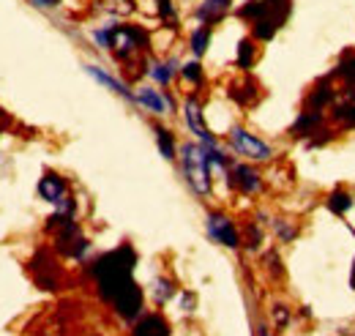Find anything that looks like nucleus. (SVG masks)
Returning <instances> with one entry per match:
<instances>
[{"instance_id": "15", "label": "nucleus", "mask_w": 355, "mask_h": 336, "mask_svg": "<svg viewBox=\"0 0 355 336\" xmlns=\"http://www.w3.org/2000/svg\"><path fill=\"white\" fill-rule=\"evenodd\" d=\"M134 336H170V323L156 312L142 314L134 326Z\"/></svg>"}, {"instance_id": "19", "label": "nucleus", "mask_w": 355, "mask_h": 336, "mask_svg": "<svg viewBox=\"0 0 355 336\" xmlns=\"http://www.w3.org/2000/svg\"><path fill=\"white\" fill-rule=\"evenodd\" d=\"M153 134H156V145H159V153L167 159V162H175L178 159V142L175 134L162 124H153Z\"/></svg>"}, {"instance_id": "10", "label": "nucleus", "mask_w": 355, "mask_h": 336, "mask_svg": "<svg viewBox=\"0 0 355 336\" xmlns=\"http://www.w3.org/2000/svg\"><path fill=\"white\" fill-rule=\"evenodd\" d=\"M232 3L235 0H200V6L194 8V19H197V25H219L224 17H227V11L232 8Z\"/></svg>"}, {"instance_id": "37", "label": "nucleus", "mask_w": 355, "mask_h": 336, "mask_svg": "<svg viewBox=\"0 0 355 336\" xmlns=\"http://www.w3.org/2000/svg\"><path fill=\"white\" fill-rule=\"evenodd\" d=\"M276 3H284V0H276Z\"/></svg>"}, {"instance_id": "33", "label": "nucleus", "mask_w": 355, "mask_h": 336, "mask_svg": "<svg viewBox=\"0 0 355 336\" xmlns=\"http://www.w3.org/2000/svg\"><path fill=\"white\" fill-rule=\"evenodd\" d=\"M39 8H55V6H60L63 0H33Z\"/></svg>"}, {"instance_id": "31", "label": "nucleus", "mask_w": 355, "mask_h": 336, "mask_svg": "<svg viewBox=\"0 0 355 336\" xmlns=\"http://www.w3.org/2000/svg\"><path fill=\"white\" fill-rule=\"evenodd\" d=\"M266 262H268V271H270V274H276V276H282V274H284V268H282V257L273 252V249L266 254Z\"/></svg>"}, {"instance_id": "5", "label": "nucleus", "mask_w": 355, "mask_h": 336, "mask_svg": "<svg viewBox=\"0 0 355 336\" xmlns=\"http://www.w3.org/2000/svg\"><path fill=\"white\" fill-rule=\"evenodd\" d=\"M205 233L214 244H219L224 249H241L243 246V235L238 230V224L224 213V210H208L205 216Z\"/></svg>"}, {"instance_id": "25", "label": "nucleus", "mask_w": 355, "mask_h": 336, "mask_svg": "<svg viewBox=\"0 0 355 336\" xmlns=\"http://www.w3.org/2000/svg\"><path fill=\"white\" fill-rule=\"evenodd\" d=\"M270 230L276 233V238L282 244H290V241L298 238V224L290 221V219H270Z\"/></svg>"}, {"instance_id": "24", "label": "nucleus", "mask_w": 355, "mask_h": 336, "mask_svg": "<svg viewBox=\"0 0 355 336\" xmlns=\"http://www.w3.org/2000/svg\"><path fill=\"white\" fill-rule=\"evenodd\" d=\"M150 295H153V301H156L159 306H164V303L175 295V282L167 279V276H156V279L150 282Z\"/></svg>"}, {"instance_id": "28", "label": "nucleus", "mask_w": 355, "mask_h": 336, "mask_svg": "<svg viewBox=\"0 0 355 336\" xmlns=\"http://www.w3.org/2000/svg\"><path fill=\"white\" fill-rule=\"evenodd\" d=\"M104 8H107L112 17H118V19H121V17L134 14V8H137V6H134V0H107V6H104Z\"/></svg>"}, {"instance_id": "32", "label": "nucleus", "mask_w": 355, "mask_h": 336, "mask_svg": "<svg viewBox=\"0 0 355 336\" xmlns=\"http://www.w3.org/2000/svg\"><path fill=\"white\" fill-rule=\"evenodd\" d=\"M194 303H197L194 293H189V290L180 293V312H194Z\"/></svg>"}, {"instance_id": "6", "label": "nucleus", "mask_w": 355, "mask_h": 336, "mask_svg": "<svg viewBox=\"0 0 355 336\" xmlns=\"http://www.w3.org/2000/svg\"><path fill=\"white\" fill-rule=\"evenodd\" d=\"M339 99V90H336V80L331 77V74H325L322 80H317L314 87H311L309 93H306V99H304V112H317V115H325L331 107H334V101Z\"/></svg>"}, {"instance_id": "21", "label": "nucleus", "mask_w": 355, "mask_h": 336, "mask_svg": "<svg viewBox=\"0 0 355 336\" xmlns=\"http://www.w3.org/2000/svg\"><path fill=\"white\" fill-rule=\"evenodd\" d=\"M211 36H214V28L211 25H197L191 33H189V49L194 58H202L211 47Z\"/></svg>"}, {"instance_id": "17", "label": "nucleus", "mask_w": 355, "mask_h": 336, "mask_svg": "<svg viewBox=\"0 0 355 336\" xmlns=\"http://www.w3.org/2000/svg\"><path fill=\"white\" fill-rule=\"evenodd\" d=\"M328 112H331L328 118H331L334 126L355 128V101H350V99H336Z\"/></svg>"}, {"instance_id": "1", "label": "nucleus", "mask_w": 355, "mask_h": 336, "mask_svg": "<svg viewBox=\"0 0 355 336\" xmlns=\"http://www.w3.org/2000/svg\"><path fill=\"white\" fill-rule=\"evenodd\" d=\"M134 265H137V254H134L129 244L101 254L90 268V274L96 279V287H98V295L112 303L118 295H123L132 285H137L134 282Z\"/></svg>"}, {"instance_id": "14", "label": "nucleus", "mask_w": 355, "mask_h": 336, "mask_svg": "<svg viewBox=\"0 0 355 336\" xmlns=\"http://www.w3.org/2000/svg\"><path fill=\"white\" fill-rule=\"evenodd\" d=\"M325 208L331 210L336 219H345V216L355 208V197L345 189V186H336V189L328 192V197H325Z\"/></svg>"}, {"instance_id": "8", "label": "nucleus", "mask_w": 355, "mask_h": 336, "mask_svg": "<svg viewBox=\"0 0 355 336\" xmlns=\"http://www.w3.org/2000/svg\"><path fill=\"white\" fill-rule=\"evenodd\" d=\"M183 121H186V128L202 142V145H219L216 137L211 134V128L205 126V112H202V104L197 96H186L183 99Z\"/></svg>"}, {"instance_id": "29", "label": "nucleus", "mask_w": 355, "mask_h": 336, "mask_svg": "<svg viewBox=\"0 0 355 336\" xmlns=\"http://www.w3.org/2000/svg\"><path fill=\"white\" fill-rule=\"evenodd\" d=\"M156 3V14L162 17V22H170V25H175L178 22V8L173 0H153Z\"/></svg>"}, {"instance_id": "12", "label": "nucleus", "mask_w": 355, "mask_h": 336, "mask_svg": "<svg viewBox=\"0 0 355 336\" xmlns=\"http://www.w3.org/2000/svg\"><path fill=\"white\" fill-rule=\"evenodd\" d=\"M85 74H88L90 80H96L98 85H104L107 90H112L115 96H123L126 101H134V90H132V87L123 83V80L112 77L107 69H101V66H96V63H88V66H85Z\"/></svg>"}, {"instance_id": "30", "label": "nucleus", "mask_w": 355, "mask_h": 336, "mask_svg": "<svg viewBox=\"0 0 355 336\" xmlns=\"http://www.w3.org/2000/svg\"><path fill=\"white\" fill-rule=\"evenodd\" d=\"M270 314H273V320H276V326H282V328H284V326L290 323V309H287L284 303H276Z\"/></svg>"}, {"instance_id": "9", "label": "nucleus", "mask_w": 355, "mask_h": 336, "mask_svg": "<svg viewBox=\"0 0 355 336\" xmlns=\"http://www.w3.org/2000/svg\"><path fill=\"white\" fill-rule=\"evenodd\" d=\"M227 183L235 186V189H238L241 194H246V197H254V194H260V192L266 189V180H263L260 169H254L252 165H232Z\"/></svg>"}, {"instance_id": "13", "label": "nucleus", "mask_w": 355, "mask_h": 336, "mask_svg": "<svg viewBox=\"0 0 355 336\" xmlns=\"http://www.w3.org/2000/svg\"><path fill=\"white\" fill-rule=\"evenodd\" d=\"M322 126H325V115H317V112H298L295 124L290 126V137H293V140H311Z\"/></svg>"}, {"instance_id": "27", "label": "nucleus", "mask_w": 355, "mask_h": 336, "mask_svg": "<svg viewBox=\"0 0 355 336\" xmlns=\"http://www.w3.org/2000/svg\"><path fill=\"white\" fill-rule=\"evenodd\" d=\"M263 241H266L263 227H260V224H249V233H246V238H243V246H246L249 252H260Z\"/></svg>"}, {"instance_id": "4", "label": "nucleus", "mask_w": 355, "mask_h": 336, "mask_svg": "<svg viewBox=\"0 0 355 336\" xmlns=\"http://www.w3.org/2000/svg\"><path fill=\"white\" fill-rule=\"evenodd\" d=\"M230 148H232L238 156H243L246 162L263 165V162H270V159H273V148L268 145L266 140H260L257 134H252L249 128H243V126L230 128Z\"/></svg>"}, {"instance_id": "22", "label": "nucleus", "mask_w": 355, "mask_h": 336, "mask_svg": "<svg viewBox=\"0 0 355 336\" xmlns=\"http://www.w3.org/2000/svg\"><path fill=\"white\" fill-rule=\"evenodd\" d=\"M331 77H334V80H339L342 85H353L355 83V49L345 52V55L339 58V63L334 66Z\"/></svg>"}, {"instance_id": "3", "label": "nucleus", "mask_w": 355, "mask_h": 336, "mask_svg": "<svg viewBox=\"0 0 355 336\" xmlns=\"http://www.w3.org/2000/svg\"><path fill=\"white\" fill-rule=\"evenodd\" d=\"M150 47V33L139 25H126V22H115L112 31V52L118 60L129 63L134 55L145 52Z\"/></svg>"}, {"instance_id": "16", "label": "nucleus", "mask_w": 355, "mask_h": 336, "mask_svg": "<svg viewBox=\"0 0 355 336\" xmlns=\"http://www.w3.org/2000/svg\"><path fill=\"white\" fill-rule=\"evenodd\" d=\"M178 72H180V63L173 60V58L148 63V74H150V80H153L156 85H162V87H167V85L173 83V80L178 77Z\"/></svg>"}, {"instance_id": "20", "label": "nucleus", "mask_w": 355, "mask_h": 336, "mask_svg": "<svg viewBox=\"0 0 355 336\" xmlns=\"http://www.w3.org/2000/svg\"><path fill=\"white\" fill-rule=\"evenodd\" d=\"M254 60H257V42H254L252 36H243V39L238 42V52H235V66H238L241 72H249V69L254 66Z\"/></svg>"}, {"instance_id": "7", "label": "nucleus", "mask_w": 355, "mask_h": 336, "mask_svg": "<svg viewBox=\"0 0 355 336\" xmlns=\"http://www.w3.org/2000/svg\"><path fill=\"white\" fill-rule=\"evenodd\" d=\"M134 104H139L145 112H150V115H156V118H164V115L175 112V101H173L164 90H159V87H153V85H139V87L134 90Z\"/></svg>"}, {"instance_id": "11", "label": "nucleus", "mask_w": 355, "mask_h": 336, "mask_svg": "<svg viewBox=\"0 0 355 336\" xmlns=\"http://www.w3.org/2000/svg\"><path fill=\"white\" fill-rule=\"evenodd\" d=\"M39 197L46 200V203H52V205H58L63 197H69L66 178L58 175V172H52V169H46L44 175H42V180H39Z\"/></svg>"}, {"instance_id": "18", "label": "nucleus", "mask_w": 355, "mask_h": 336, "mask_svg": "<svg viewBox=\"0 0 355 336\" xmlns=\"http://www.w3.org/2000/svg\"><path fill=\"white\" fill-rule=\"evenodd\" d=\"M270 6H273L270 0H246V3H241V6L235 8V14H238V19L254 25L257 19H263L268 11H270Z\"/></svg>"}, {"instance_id": "35", "label": "nucleus", "mask_w": 355, "mask_h": 336, "mask_svg": "<svg viewBox=\"0 0 355 336\" xmlns=\"http://www.w3.org/2000/svg\"><path fill=\"white\" fill-rule=\"evenodd\" d=\"M350 287L355 290V260H353V268H350Z\"/></svg>"}, {"instance_id": "2", "label": "nucleus", "mask_w": 355, "mask_h": 336, "mask_svg": "<svg viewBox=\"0 0 355 336\" xmlns=\"http://www.w3.org/2000/svg\"><path fill=\"white\" fill-rule=\"evenodd\" d=\"M178 159H180L183 178L191 186V192L197 197H208L214 192V167L208 162L205 145L202 142H183L178 148Z\"/></svg>"}, {"instance_id": "34", "label": "nucleus", "mask_w": 355, "mask_h": 336, "mask_svg": "<svg viewBox=\"0 0 355 336\" xmlns=\"http://www.w3.org/2000/svg\"><path fill=\"white\" fill-rule=\"evenodd\" d=\"M342 96H345V99H350V101H355V83H353V85H345Z\"/></svg>"}, {"instance_id": "26", "label": "nucleus", "mask_w": 355, "mask_h": 336, "mask_svg": "<svg viewBox=\"0 0 355 336\" xmlns=\"http://www.w3.org/2000/svg\"><path fill=\"white\" fill-rule=\"evenodd\" d=\"M112 31H115V22H107V25H98L90 31V39L96 47L101 49H112Z\"/></svg>"}, {"instance_id": "36", "label": "nucleus", "mask_w": 355, "mask_h": 336, "mask_svg": "<svg viewBox=\"0 0 355 336\" xmlns=\"http://www.w3.org/2000/svg\"><path fill=\"white\" fill-rule=\"evenodd\" d=\"M260 336H270V331H268V328H260Z\"/></svg>"}, {"instance_id": "23", "label": "nucleus", "mask_w": 355, "mask_h": 336, "mask_svg": "<svg viewBox=\"0 0 355 336\" xmlns=\"http://www.w3.org/2000/svg\"><path fill=\"white\" fill-rule=\"evenodd\" d=\"M178 74L183 77V83H189L191 87H202V85H205V69H202V63H200L197 58L180 63V72H178Z\"/></svg>"}]
</instances>
